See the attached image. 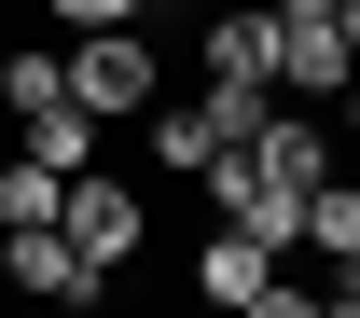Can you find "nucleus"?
<instances>
[{
	"instance_id": "4468645a",
	"label": "nucleus",
	"mask_w": 360,
	"mask_h": 318,
	"mask_svg": "<svg viewBox=\"0 0 360 318\" xmlns=\"http://www.w3.org/2000/svg\"><path fill=\"white\" fill-rule=\"evenodd\" d=\"M0 111H14V55H0Z\"/></svg>"
},
{
	"instance_id": "7ed1b4c3",
	"label": "nucleus",
	"mask_w": 360,
	"mask_h": 318,
	"mask_svg": "<svg viewBox=\"0 0 360 318\" xmlns=\"http://www.w3.org/2000/svg\"><path fill=\"white\" fill-rule=\"evenodd\" d=\"M0 277H14L28 305H97V291H111V263H97L70 222H0Z\"/></svg>"
},
{
	"instance_id": "39448f33",
	"label": "nucleus",
	"mask_w": 360,
	"mask_h": 318,
	"mask_svg": "<svg viewBox=\"0 0 360 318\" xmlns=\"http://www.w3.org/2000/svg\"><path fill=\"white\" fill-rule=\"evenodd\" d=\"M56 222L84 235V249H97V263H111V277H125V263H139V235H153V194H139V180H97V166H84Z\"/></svg>"
},
{
	"instance_id": "1a4fd4ad",
	"label": "nucleus",
	"mask_w": 360,
	"mask_h": 318,
	"mask_svg": "<svg viewBox=\"0 0 360 318\" xmlns=\"http://www.w3.org/2000/svg\"><path fill=\"white\" fill-rule=\"evenodd\" d=\"M139 125H153V166H167V180H208V152H222V125H208V97H153Z\"/></svg>"
},
{
	"instance_id": "6e6552de",
	"label": "nucleus",
	"mask_w": 360,
	"mask_h": 318,
	"mask_svg": "<svg viewBox=\"0 0 360 318\" xmlns=\"http://www.w3.org/2000/svg\"><path fill=\"white\" fill-rule=\"evenodd\" d=\"M264 277H277V249H264V235H250V222H222V235H208V249H194V305H250Z\"/></svg>"
},
{
	"instance_id": "423d86ee",
	"label": "nucleus",
	"mask_w": 360,
	"mask_h": 318,
	"mask_svg": "<svg viewBox=\"0 0 360 318\" xmlns=\"http://www.w3.org/2000/svg\"><path fill=\"white\" fill-rule=\"evenodd\" d=\"M194 55H208V84H250V97H277V14H264V0L208 14V28H194Z\"/></svg>"
},
{
	"instance_id": "f8f14e48",
	"label": "nucleus",
	"mask_w": 360,
	"mask_h": 318,
	"mask_svg": "<svg viewBox=\"0 0 360 318\" xmlns=\"http://www.w3.org/2000/svg\"><path fill=\"white\" fill-rule=\"evenodd\" d=\"M236 318H319V291H291V277H264V291H250Z\"/></svg>"
},
{
	"instance_id": "9d476101",
	"label": "nucleus",
	"mask_w": 360,
	"mask_h": 318,
	"mask_svg": "<svg viewBox=\"0 0 360 318\" xmlns=\"http://www.w3.org/2000/svg\"><path fill=\"white\" fill-rule=\"evenodd\" d=\"M305 249H319V263L360 249V180H319V194H305Z\"/></svg>"
},
{
	"instance_id": "f03ea898",
	"label": "nucleus",
	"mask_w": 360,
	"mask_h": 318,
	"mask_svg": "<svg viewBox=\"0 0 360 318\" xmlns=\"http://www.w3.org/2000/svg\"><path fill=\"white\" fill-rule=\"evenodd\" d=\"M277 14V97H347L360 69V28L333 14V0H264Z\"/></svg>"
},
{
	"instance_id": "2eb2a0df",
	"label": "nucleus",
	"mask_w": 360,
	"mask_h": 318,
	"mask_svg": "<svg viewBox=\"0 0 360 318\" xmlns=\"http://www.w3.org/2000/svg\"><path fill=\"white\" fill-rule=\"evenodd\" d=\"M333 14H347V28H360V0H333Z\"/></svg>"
},
{
	"instance_id": "0eeeda50",
	"label": "nucleus",
	"mask_w": 360,
	"mask_h": 318,
	"mask_svg": "<svg viewBox=\"0 0 360 318\" xmlns=\"http://www.w3.org/2000/svg\"><path fill=\"white\" fill-rule=\"evenodd\" d=\"M14 125H28V152H42L56 180H84V166H97V111H84V97H70V84H56V97H28Z\"/></svg>"
},
{
	"instance_id": "20e7f679",
	"label": "nucleus",
	"mask_w": 360,
	"mask_h": 318,
	"mask_svg": "<svg viewBox=\"0 0 360 318\" xmlns=\"http://www.w3.org/2000/svg\"><path fill=\"white\" fill-rule=\"evenodd\" d=\"M208 208H222V222H250L264 249H305V194L277 180L250 138H222V152H208Z\"/></svg>"
},
{
	"instance_id": "9b49d317",
	"label": "nucleus",
	"mask_w": 360,
	"mask_h": 318,
	"mask_svg": "<svg viewBox=\"0 0 360 318\" xmlns=\"http://www.w3.org/2000/svg\"><path fill=\"white\" fill-rule=\"evenodd\" d=\"M56 28H139V14H153V0H42Z\"/></svg>"
},
{
	"instance_id": "dca6fc26",
	"label": "nucleus",
	"mask_w": 360,
	"mask_h": 318,
	"mask_svg": "<svg viewBox=\"0 0 360 318\" xmlns=\"http://www.w3.org/2000/svg\"><path fill=\"white\" fill-rule=\"evenodd\" d=\"M0 318H14V305H0Z\"/></svg>"
},
{
	"instance_id": "ddd939ff",
	"label": "nucleus",
	"mask_w": 360,
	"mask_h": 318,
	"mask_svg": "<svg viewBox=\"0 0 360 318\" xmlns=\"http://www.w3.org/2000/svg\"><path fill=\"white\" fill-rule=\"evenodd\" d=\"M333 138H360V69H347V125H333Z\"/></svg>"
},
{
	"instance_id": "f257e3e1",
	"label": "nucleus",
	"mask_w": 360,
	"mask_h": 318,
	"mask_svg": "<svg viewBox=\"0 0 360 318\" xmlns=\"http://www.w3.org/2000/svg\"><path fill=\"white\" fill-rule=\"evenodd\" d=\"M56 69H70V97H84L97 125H139V111L167 97V69H153V42H139V28H70V55H56Z\"/></svg>"
}]
</instances>
